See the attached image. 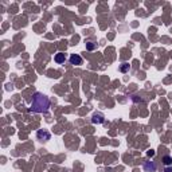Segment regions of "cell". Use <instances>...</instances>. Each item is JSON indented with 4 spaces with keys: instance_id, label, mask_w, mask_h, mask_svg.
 Wrapping results in <instances>:
<instances>
[{
    "instance_id": "cell-1",
    "label": "cell",
    "mask_w": 172,
    "mask_h": 172,
    "mask_svg": "<svg viewBox=\"0 0 172 172\" xmlns=\"http://www.w3.org/2000/svg\"><path fill=\"white\" fill-rule=\"evenodd\" d=\"M50 109V99L47 96H44L43 93L36 91L32 96V102H31V108L30 110L32 113H47Z\"/></svg>"
},
{
    "instance_id": "cell-2",
    "label": "cell",
    "mask_w": 172,
    "mask_h": 172,
    "mask_svg": "<svg viewBox=\"0 0 172 172\" xmlns=\"http://www.w3.org/2000/svg\"><path fill=\"white\" fill-rule=\"evenodd\" d=\"M50 137H51V133L49 131H46V129H39L36 132V139L39 141H47V140H50Z\"/></svg>"
},
{
    "instance_id": "cell-3",
    "label": "cell",
    "mask_w": 172,
    "mask_h": 172,
    "mask_svg": "<svg viewBox=\"0 0 172 172\" xmlns=\"http://www.w3.org/2000/svg\"><path fill=\"white\" fill-rule=\"evenodd\" d=\"M69 61H70V63L74 65V66H79V65H82V57L79 55V54H71Z\"/></svg>"
},
{
    "instance_id": "cell-4",
    "label": "cell",
    "mask_w": 172,
    "mask_h": 172,
    "mask_svg": "<svg viewBox=\"0 0 172 172\" xmlns=\"http://www.w3.org/2000/svg\"><path fill=\"white\" fill-rule=\"evenodd\" d=\"M104 121H105V117H104L102 113H94L93 117H91V123L97 124V125H98V124H102Z\"/></svg>"
},
{
    "instance_id": "cell-5",
    "label": "cell",
    "mask_w": 172,
    "mask_h": 172,
    "mask_svg": "<svg viewBox=\"0 0 172 172\" xmlns=\"http://www.w3.org/2000/svg\"><path fill=\"white\" fill-rule=\"evenodd\" d=\"M143 168L145 172H155L156 171V164H155V161H145Z\"/></svg>"
},
{
    "instance_id": "cell-6",
    "label": "cell",
    "mask_w": 172,
    "mask_h": 172,
    "mask_svg": "<svg viewBox=\"0 0 172 172\" xmlns=\"http://www.w3.org/2000/svg\"><path fill=\"white\" fill-rule=\"evenodd\" d=\"M54 61H55L58 65H62V63H65V61H66V55H65L63 53H58L55 57H54Z\"/></svg>"
},
{
    "instance_id": "cell-7",
    "label": "cell",
    "mask_w": 172,
    "mask_h": 172,
    "mask_svg": "<svg viewBox=\"0 0 172 172\" xmlns=\"http://www.w3.org/2000/svg\"><path fill=\"white\" fill-rule=\"evenodd\" d=\"M129 69H131V65L126 63V62H125V63H123L121 66H120V71H121V73H128Z\"/></svg>"
},
{
    "instance_id": "cell-8",
    "label": "cell",
    "mask_w": 172,
    "mask_h": 172,
    "mask_svg": "<svg viewBox=\"0 0 172 172\" xmlns=\"http://www.w3.org/2000/svg\"><path fill=\"white\" fill-rule=\"evenodd\" d=\"M86 50H89V51H91V50H94L97 47V43H94V42H91V41H89V42H86Z\"/></svg>"
},
{
    "instance_id": "cell-9",
    "label": "cell",
    "mask_w": 172,
    "mask_h": 172,
    "mask_svg": "<svg viewBox=\"0 0 172 172\" xmlns=\"http://www.w3.org/2000/svg\"><path fill=\"white\" fill-rule=\"evenodd\" d=\"M163 163H164V165H167V167L172 165V157H171V156H164Z\"/></svg>"
},
{
    "instance_id": "cell-10",
    "label": "cell",
    "mask_w": 172,
    "mask_h": 172,
    "mask_svg": "<svg viewBox=\"0 0 172 172\" xmlns=\"http://www.w3.org/2000/svg\"><path fill=\"white\" fill-rule=\"evenodd\" d=\"M155 153H156V152H155L153 149H151V151H148V152H147V155H148L149 157H153V156H155Z\"/></svg>"
},
{
    "instance_id": "cell-11",
    "label": "cell",
    "mask_w": 172,
    "mask_h": 172,
    "mask_svg": "<svg viewBox=\"0 0 172 172\" xmlns=\"http://www.w3.org/2000/svg\"><path fill=\"white\" fill-rule=\"evenodd\" d=\"M164 172H172V168H171V167H167L165 171H164Z\"/></svg>"
}]
</instances>
